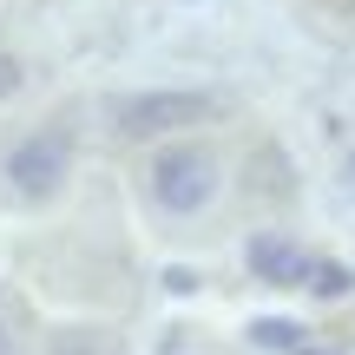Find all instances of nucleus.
Here are the masks:
<instances>
[{
	"mask_svg": "<svg viewBox=\"0 0 355 355\" xmlns=\"http://www.w3.org/2000/svg\"><path fill=\"white\" fill-rule=\"evenodd\" d=\"M211 119V99L204 92H132V99H112V132L132 145L145 139H171L184 125H204Z\"/></svg>",
	"mask_w": 355,
	"mask_h": 355,
	"instance_id": "obj_4",
	"label": "nucleus"
},
{
	"mask_svg": "<svg viewBox=\"0 0 355 355\" xmlns=\"http://www.w3.org/2000/svg\"><path fill=\"white\" fill-rule=\"evenodd\" d=\"M66 171H73V125H33L0 165L13 198H53L66 184Z\"/></svg>",
	"mask_w": 355,
	"mask_h": 355,
	"instance_id": "obj_3",
	"label": "nucleus"
},
{
	"mask_svg": "<svg viewBox=\"0 0 355 355\" xmlns=\"http://www.w3.org/2000/svg\"><path fill=\"white\" fill-rule=\"evenodd\" d=\"M132 184H139L145 211L184 224V217H204L217 204V191H224V158H217V145H204V139H158L152 152L139 158Z\"/></svg>",
	"mask_w": 355,
	"mask_h": 355,
	"instance_id": "obj_1",
	"label": "nucleus"
},
{
	"mask_svg": "<svg viewBox=\"0 0 355 355\" xmlns=\"http://www.w3.org/2000/svg\"><path fill=\"white\" fill-rule=\"evenodd\" d=\"M243 263H250L257 283H277V290H316V296H343L349 290V270L329 263V257L303 250V243L290 237V230H257L250 243H243Z\"/></svg>",
	"mask_w": 355,
	"mask_h": 355,
	"instance_id": "obj_2",
	"label": "nucleus"
}]
</instances>
